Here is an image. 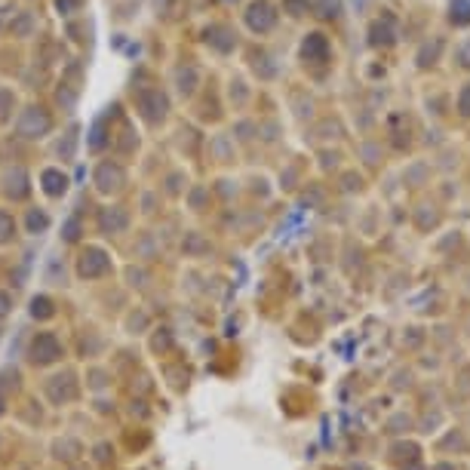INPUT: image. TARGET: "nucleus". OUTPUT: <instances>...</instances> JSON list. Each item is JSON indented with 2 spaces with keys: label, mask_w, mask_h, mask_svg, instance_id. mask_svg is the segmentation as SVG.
<instances>
[{
  "label": "nucleus",
  "mask_w": 470,
  "mask_h": 470,
  "mask_svg": "<svg viewBox=\"0 0 470 470\" xmlns=\"http://www.w3.org/2000/svg\"><path fill=\"white\" fill-rule=\"evenodd\" d=\"M0 412H4V400H0Z\"/></svg>",
  "instance_id": "19"
},
{
  "label": "nucleus",
  "mask_w": 470,
  "mask_h": 470,
  "mask_svg": "<svg viewBox=\"0 0 470 470\" xmlns=\"http://www.w3.org/2000/svg\"><path fill=\"white\" fill-rule=\"evenodd\" d=\"M126 184V172H123V166H117V163H99V169H96V188L99 194H114L120 191Z\"/></svg>",
  "instance_id": "4"
},
{
  "label": "nucleus",
  "mask_w": 470,
  "mask_h": 470,
  "mask_svg": "<svg viewBox=\"0 0 470 470\" xmlns=\"http://www.w3.org/2000/svg\"><path fill=\"white\" fill-rule=\"evenodd\" d=\"M31 313L37 320H50L52 313H55V308H52V298H46V295H37V298L31 301Z\"/></svg>",
  "instance_id": "11"
},
{
  "label": "nucleus",
  "mask_w": 470,
  "mask_h": 470,
  "mask_svg": "<svg viewBox=\"0 0 470 470\" xmlns=\"http://www.w3.org/2000/svg\"><path fill=\"white\" fill-rule=\"evenodd\" d=\"M9 308H13V298H9L6 292H0V317H6Z\"/></svg>",
  "instance_id": "18"
},
{
  "label": "nucleus",
  "mask_w": 470,
  "mask_h": 470,
  "mask_svg": "<svg viewBox=\"0 0 470 470\" xmlns=\"http://www.w3.org/2000/svg\"><path fill=\"white\" fill-rule=\"evenodd\" d=\"M135 101H138V111H142V117L147 123H160L166 117V111H169V101H166V96L160 89H142L135 96Z\"/></svg>",
  "instance_id": "2"
},
{
  "label": "nucleus",
  "mask_w": 470,
  "mask_h": 470,
  "mask_svg": "<svg viewBox=\"0 0 470 470\" xmlns=\"http://www.w3.org/2000/svg\"><path fill=\"white\" fill-rule=\"evenodd\" d=\"M13 237H16V221L9 212L0 209V243H9Z\"/></svg>",
  "instance_id": "14"
},
{
  "label": "nucleus",
  "mask_w": 470,
  "mask_h": 470,
  "mask_svg": "<svg viewBox=\"0 0 470 470\" xmlns=\"http://www.w3.org/2000/svg\"><path fill=\"white\" fill-rule=\"evenodd\" d=\"M28 172L22 169V166H13L6 175H4V194L13 200H25L28 197Z\"/></svg>",
  "instance_id": "6"
},
{
  "label": "nucleus",
  "mask_w": 470,
  "mask_h": 470,
  "mask_svg": "<svg viewBox=\"0 0 470 470\" xmlns=\"http://www.w3.org/2000/svg\"><path fill=\"white\" fill-rule=\"evenodd\" d=\"M28 354H31L34 363H55V359L62 357V345H59V338L52 335V332H37L34 341H31V347H28Z\"/></svg>",
  "instance_id": "3"
},
{
  "label": "nucleus",
  "mask_w": 470,
  "mask_h": 470,
  "mask_svg": "<svg viewBox=\"0 0 470 470\" xmlns=\"http://www.w3.org/2000/svg\"><path fill=\"white\" fill-rule=\"evenodd\" d=\"M50 129H52V117L46 108L31 105L22 117H18V135L22 138H43Z\"/></svg>",
  "instance_id": "1"
},
{
  "label": "nucleus",
  "mask_w": 470,
  "mask_h": 470,
  "mask_svg": "<svg viewBox=\"0 0 470 470\" xmlns=\"http://www.w3.org/2000/svg\"><path fill=\"white\" fill-rule=\"evenodd\" d=\"M9 31H13L16 37H28V34L34 31V16H31V13H22L13 25H9Z\"/></svg>",
  "instance_id": "12"
},
{
  "label": "nucleus",
  "mask_w": 470,
  "mask_h": 470,
  "mask_svg": "<svg viewBox=\"0 0 470 470\" xmlns=\"http://www.w3.org/2000/svg\"><path fill=\"white\" fill-rule=\"evenodd\" d=\"M50 396L55 403H65V400H74L77 396V387H74V378L71 375H55L52 381H50Z\"/></svg>",
  "instance_id": "9"
},
{
  "label": "nucleus",
  "mask_w": 470,
  "mask_h": 470,
  "mask_svg": "<svg viewBox=\"0 0 470 470\" xmlns=\"http://www.w3.org/2000/svg\"><path fill=\"white\" fill-rule=\"evenodd\" d=\"M83 0H55V6L62 9V13H74V9H80Z\"/></svg>",
  "instance_id": "16"
},
{
  "label": "nucleus",
  "mask_w": 470,
  "mask_h": 470,
  "mask_svg": "<svg viewBox=\"0 0 470 470\" xmlns=\"http://www.w3.org/2000/svg\"><path fill=\"white\" fill-rule=\"evenodd\" d=\"M108 255H105V249H99V246H86V252L80 255V262H77V274L80 276H86V280H92V276H101L108 271Z\"/></svg>",
  "instance_id": "5"
},
{
  "label": "nucleus",
  "mask_w": 470,
  "mask_h": 470,
  "mask_svg": "<svg viewBox=\"0 0 470 470\" xmlns=\"http://www.w3.org/2000/svg\"><path fill=\"white\" fill-rule=\"evenodd\" d=\"M40 181H43V191L50 194V197H62V194L68 191V175L62 169H46L40 175Z\"/></svg>",
  "instance_id": "8"
},
{
  "label": "nucleus",
  "mask_w": 470,
  "mask_h": 470,
  "mask_svg": "<svg viewBox=\"0 0 470 470\" xmlns=\"http://www.w3.org/2000/svg\"><path fill=\"white\" fill-rule=\"evenodd\" d=\"M77 230H80L77 218H71V221H68V228H65V240H71V243H74V240H77Z\"/></svg>",
  "instance_id": "17"
},
{
  "label": "nucleus",
  "mask_w": 470,
  "mask_h": 470,
  "mask_svg": "<svg viewBox=\"0 0 470 470\" xmlns=\"http://www.w3.org/2000/svg\"><path fill=\"white\" fill-rule=\"evenodd\" d=\"M13 108H16V96L6 86H0V123H6L9 114H13Z\"/></svg>",
  "instance_id": "13"
},
{
  "label": "nucleus",
  "mask_w": 470,
  "mask_h": 470,
  "mask_svg": "<svg viewBox=\"0 0 470 470\" xmlns=\"http://www.w3.org/2000/svg\"><path fill=\"white\" fill-rule=\"evenodd\" d=\"M271 22H274V16H271V9H267L264 4H255L252 9H249V25L252 28H271Z\"/></svg>",
  "instance_id": "10"
},
{
  "label": "nucleus",
  "mask_w": 470,
  "mask_h": 470,
  "mask_svg": "<svg viewBox=\"0 0 470 470\" xmlns=\"http://www.w3.org/2000/svg\"><path fill=\"white\" fill-rule=\"evenodd\" d=\"M99 225H101V230H108V234H120V230H126L129 216H126L123 206H108V209H101Z\"/></svg>",
  "instance_id": "7"
},
{
  "label": "nucleus",
  "mask_w": 470,
  "mask_h": 470,
  "mask_svg": "<svg viewBox=\"0 0 470 470\" xmlns=\"http://www.w3.org/2000/svg\"><path fill=\"white\" fill-rule=\"evenodd\" d=\"M50 228V216L46 212H28V230L37 234V230H46Z\"/></svg>",
  "instance_id": "15"
}]
</instances>
